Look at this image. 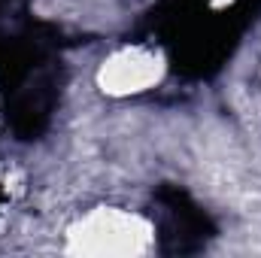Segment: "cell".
I'll return each mask as SVG.
<instances>
[{
	"label": "cell",
	"instance_id": "obj_1",
	"mask_svg": "<svg viewBox=\"0 0 261 258\" xmlns=\"http://www.w3.org/2000/svg\"><path fill=\"white\" fill-rule=\"evenodd\" d=\"M155 216H158V240L167 255H189L206 246L216 234L210 216L197 207L179 186H161L155 192Z\"/></svg>",
	"mask_w": 261,
	"mask_h": 258
}]
</instances>
